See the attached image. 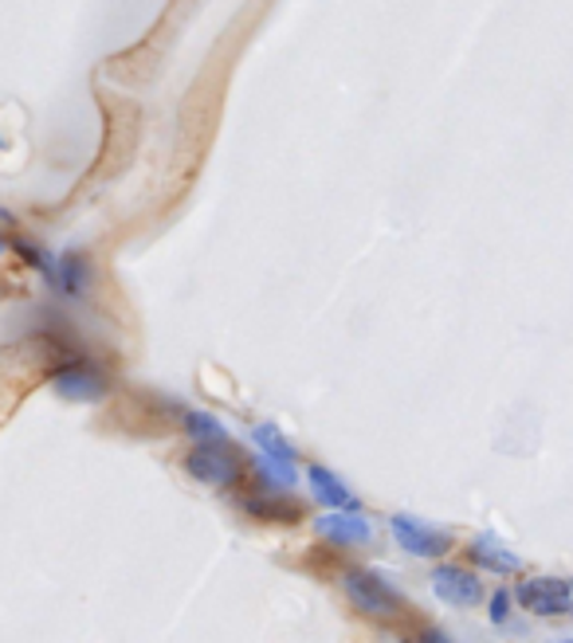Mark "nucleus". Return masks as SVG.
I'll return each instance as SVG.
<instances>
[{"mask_svg": "<svg viewBox=\"0 0 573 643\" xmlns=\"http://www.w3.org/2000/svg\"><path fill=\"white\" fill-rule=\"evenodd\" d=\"M342 588H346L349 605H354L357 612L369 616V620H381V624L401 620L404 608H409L389 581H381L377 573H366V569H349L346 577H342Z\"/></svg>", "mask_w": 573, "mask_h": 643, "instance_id": "1", "label": "nucleus"}, {"mask_svg": "<svg viewBox=\"0 0 573 643\" xmlns=\"http://www.w3.org/2000/svg\"><path fill=\"white\" fill-rule=\"evenodd\" d=\"M518 605L535 616H562L573 608V585L562 577H530L518 585Z\"/></svg>", "mask_w": 573, "mask_h": 643, "instance_id": "2", "label": "nucleus"}, {"mask_svg": "<svg viewBox=\"0 0 573 643\" xmlns=\"http://www.w3.org/2000/svg\"><path fill=\"white\" fill-rule=\"evenodd\" d=\"M188 475L200 479L208 486H232L240 479V463L232 451H225V444H200L185 456Z\"/></svg>", "mask_w": 573, "mask_h": 643, "instance_id": "3", "label": "nucleus"}, {"mask_svg": "<svg viewBox=\"0 0 573 643\" xmlns=\"http://www.w3.org/2000/svg\"><path fill=\"white\" fill-rule=\"evenodd\" d=\"M393 538L401 550H409L413 558H440L444 550H448V533L436 530V526L421 523V518H413V514H397L393 523Z\"/></svg>", "mask_w": 573, "mask_h": 643, "instance_id": "4", "label": "nucleus"}, {"mask_svg": "<svg viewBox=\"0 0 573 643\" xmlns=\"http://www.w3.org/2000/svg\"><path fill=\"white\" fill-rule=\"evenodd\" d=\"M433 593L451 608H475L480 605V597H483L480 581L471 577L468 569H460V565H436Z\"/></svg>", "mask_w": 573, "mask_h": 643, "instance_id": "5", "label": "nucleus"}, {"mask_svg": "<svg viewBox=\"0 0 573 643\" xmlns=\"http://www.w3.org/2000/svg\"><path fill=\"white\" fill-rule=\"evenodd\" d=\"M314 530L326 541H334V546H346V550L349 546H366V541L374 538V526H369L357 510L322 514V518H314Z\"/></svg>", "mask_w": 573, "mask_h": 643, "instance_id": "6", "label": "nucleus"}, {"mask_svg": "<svg viewBox=\"0 0 573 643\" xmlns=\"http://www.w3.org/2000/svg\"><path fill=\"white\" fill-rule=\"evenodd\" d=\"M56 392L64 401L91 404L106 392V381H103V374H94L91 365H71V369L56 374Z\"/></svg>", "mask_w": 573, "mask_h": 643, "instance_id": "7", "label": "nucleus"}, {"mask_svg": "<svg viewBox=\"0 0 573 643\" xmlns=\"http://www.w3.org/2000/svg\"><path fill=\"white\" fill-rule=\"evenodd\" d=\"M307 475H310V486H314V498H319V503L334 506V510H354V494H349V486L342 483L330 467L310 463Z\"/></svg>", "mask_w": 573, "mask_h": 643, "instance_id": "8", "label": "nucleus"}, {"mask_svg": "<svg viewBox=\"0 0 573 643\" xmlns=\"http://www.w3.org/2000/svg\"><path fill=\"white\" fill-rule=\"evenodd\" d=\"M471 558L480 561L483 569H491V573H503V577H511V573L523 569V558H515L511 550H503L491 533H483V538L471 541Z\"/></svg>", "mask_w": 573, "mask_h": 643, "instance_id": "9", "label": "nucleus"}, {"mask_svg": "<svg viewBox=\"0 0 573 643\" xmlns=\"http://www.w3.org/2000/svg\"><path fill=\"white\" fill-rule=\"evenodd\" d=\"M252 439H255V448L264 451L267 459H275V463H299V451H295V444L287 436H283L275 424H255L252 428Z\"/></svg>", "mask_w": 573, "mask_h": 643, "instance_id": "10", "label": "nucleus"}, {"mask_svg": "<svg viewBox=\"0 0 573 643\" xmlns=\"http://www.w3.org/2000/svg\"><path fill=\"white\" fill-rule=\"evenodd\" d=\"M185 432L193 439H200V444H225L228 432L220 420H213L208 412H185Z\"/></svg>", "mask_w": 573, "mask_h": 643, "instance_id": "11", "label": "nucleus"}, {"mask_svg": "<svg viewBox=\"0 0 573 643\" xmlns=\"http://www.w3.org/2000/svg\"><path fill=\"white\" fill-rule=\"evenodd\" d=\"M59 287L67 290V295H79V290L87 287V263L79 260L76 252H67L64 260H59Z\"/></svg>", "mask_w": 573, "mask_h": 643, "instance_id": "12", "label": "nucleus"}, {"mask_svg": "<svg viewBox=\"0 0 573 643\" xmlns=\"http://www.w3.org/2000/svg\"><path fill=\"white\" fill-rule=\"evenodd\" d=\"M244 510H252L255 518H267V523H295L299 518V506L291 503H260V498H248Z\"/></svg>", "mask_w": 573, "mask_h": 643, "instance_id": "13", "label": "nucleus"}, {"mask_svg": "<svg viewBox=\"0 0 573 643\" xmlns=\"http://www.w3.org/2000/svg\"><path fill=\"white\" fill-rule=\"evenodd\" d=\"M255 467H260V475L272 479L275 486H287V491H291L295 479H299L291 463H275V459H267V456H260V463H255Z\"/></svg>", "mask_w": 573, "mask_h": 643, "instance_id": "14", "label": "nucleus"}, {"mask_svg": "<svg viewBox=\"0 0 573 643\" xmlns=\"http://www.w3.org/2000/svg\"><path fill=\"white\" fill-rule=\"evenodd\" d=\"M507 612H511V593H507V588H495V597H491V620H495V624H503V620H507Z\"/></svg>", "mask_w": 573, "mask_h": 643, "instance_id": "15", "label": "nucleus"}, {"mask_svg": "<svg viewBox=\"0 0 573 643\" xmlns=\"http://www.w3.org/2000/svg\"><path fill=\"white\" fill-rule=\"evenodd\" d=\"M416 643H451V640L440 632V628H424V632L416 635Z\"/></svg>", "mask_w": 573, "mask_h": 643, "instance_id": "16", "label": "nucleus"}, {"mask_svg": "<svg viewBox=\"0 0 573 643\" xmlns=\"http://www.w3.org/2000/svg\"><path fill=\"white\" fill-rule=\"evenodd\" d=\"M565 643H573V640H565Z\"/></svg>", "mask_w": 573, "mask_h": 643, "instance_id": "17", "label": "nucleus"}, {"mask_svg": "<svg viewBox=\"0 0 573 643\" xmlns=\"http://www.w3.org/2000/svg\"><path fill=\"white\" fill-rule=\"evenodd\" d=\"M570 612H573V608H570Z\"/></svg>", "mask_w": 573, "mask_h": 643, "instance_id": "18", "label": "nucleus"}]
</instances>
